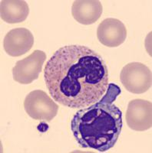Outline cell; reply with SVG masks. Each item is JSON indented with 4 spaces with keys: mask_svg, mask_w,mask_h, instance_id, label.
<instances>
[{
    "mask_svg": "<svg viewBox=\"0 0 152 153\" xmlns=\"http://www.w3.org/2000/svg\"><path fill=\"white\" fill-rule=\"evenodd\" d=\"M44 79L55 101L70 108L88 107L103 97L109 70L100 54L83 45H66L46 65Z\"/></svg>",
    "mask_w": 152,
    "mask_h": 153,
    "instance_id": "cell-1",
    "label": "cell"
},
{
    "mask_svg": "<svg viewBox=\"0 0 152 153\" xmlns=\"http://www.w3.org/2000/svg\"><path fill=\"white\" fill-rule=\"evenodd\" d=\"M121 129V110L103 97L79 110L71 122V129L79 146L100 152L111 149L116 144Z\"/></svg>",
    "mask_w": 152,
    "mask_h": 153,
    "instance_id": "cell-2",
    "label": "cell"
},
{
    "mask_svg": "<svg viewBox=\"0 0 152 153\" xmlns=\"http://www.w3.org/2000/svg\"><path fill=\"white\" fill-rule=\"evenodd\" d=\"M120 80L130 93L144 94L151 87V71L142 63H129L121 70Z\"/></svg>",
    "mask_w": 152,
    "mask_h": 153,
    "instance_id": "cell-3",
    "label": "cell"
},
{
    "mask_svg": "<svg viewBox=\"0 0 152 153\" xmlns=\"http://www.w3.org/2000/svg\"><path fill=\"white\" fill-rule=\"evenodd\" d=\"M24 108L31 118L43 122H50L58 113V106L45 91L41 90L30 92L25 97Z\"/></svg>",
    "mask_w": 152,
    "mask_h": 153,
    "instance_id": "cell-4",
    "label": "cell"
},
{
    "mask_svg": "<svg viewBox=\"0 0 152 153\" xmlns=\"http://www.w3.org/2000/svg\"><path fill=\"white\" fill-rule=\"evenodd\" d=\"M46 59V53L35 50L25 58L17 61L12 68L15 81L21 84H29L38 79Z\"/></svg>",
    "mask_w": 152,
    "mask_h": 153,
    "instance_id": "cell-5",
    "label": "cell"
},
{
    "mask_svg": "<svg viewBox=\"0 0 152 153\" xmlns=\"http://www.w3.org/2000/svg\"><path fill=\"white\" fill-rule=\"evenodd\" d=\"M126 122L130 129L138 132L152 126V104L151 101L136 99L130 101L126 111Z\"/></svg>",
    "mask_w": 152,
    "mask_h": 153,
    "instance_id": "cell-6",
    "label": "cell"
},
{
    "mask_svg": "<svg viewBox=\"0 0 152 153\" xmlns=\"http://www.w3.org/2000/svg\"><path fill=\"white\" fill-rule=\"evenodd\" d=\"M97 37L103 45L109 48L118 47L125 42L127 28L119 19L108 18L98 25Z\"/></svg>",
    "mask_w": 152,
    "mask_h": 153,
    "instance_id": "cell-7",
    "label": "cell"
},
{
    "mask_svg": "<svg viewBox=\"0 0 152 153\" xmlns=\"http://www.w3.org/2000/svg\"><path fill=\"white\" fill-rule=\"evenodd\" d=\"M34 45L32 33L27 28H17L9 31L4 38V50L12 57L26 54Z\"/></svg>",
    "mask_w": 152,
    "mask_h": 153,
    "instance_id": "cell-8",
    "label": "cell"
},
{
    "mask_svg": "<svg viewBox=\"0 0 152 153\" xmlns=\"http://www.w3.org/2000/svg\"><path fill=\"white\" fill-rule=\"evenodd\" d=\"M103 12L102 4L98 0H77L72 6L74 19L82 25H91L96 22Z\"/></svg>",
    "mask_w": 152,
    "mask_h": 153,
    "instance_id": "cell-9",
    "label": "cell"
},
{
    "mask_svg": "<svg viewBox=\"0 0 152 153\" xmlns=\"http://www.w3.org/2000/svg\"><path fill=\"white\" fill-rule=\"evenodd\" d=\"M29 14V7L23 0H2L0 4L1 19L9 24L24 22Z\"/></svg>",
    "mask_w": 152,
    "mask_h": 153,
    "instance_id": "cell-10",
    "label": "cell"
}]
</instances>
